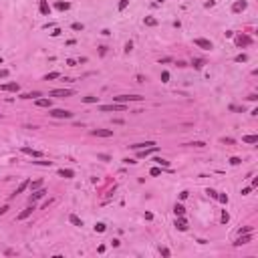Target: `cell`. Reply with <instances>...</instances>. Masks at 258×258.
Returning <instances> with one entry per match:
<instances>
[{"label":"cell","mask_w":258,"mask_h":258,"mask_svg":"<svg viewBox=\"0 0 258 258\" xmlns=\"http://www.w3.org/2000/svg\"><path fill=\"white\" fill-rule=\"evenodd\" d=\"M20 151H22V153H28V155H32V157H42L41 151H36V149H31V147H22Z\"/></svg>","instance_id":"obj_17"},{"label":"cell","mask_w":258,"mask_h":258,"mask_svg":"<svg viewBox=\"0 0 258 258\" xmlns=\"http://www.w3.org/2000/svg\"><path fill=\"white\" fill-rule=\"evenodd\" d=\"M131 49H133V42H131V41H129V42H127V45H125V53H129V50H131Z\"/></svg>","instance_id":"obj_45"},{"label":"cell","mask_w":258,"mask_h":258,"mask_svg":"<svg viewBox=\"0 0 258 258\" xmlns=\"http://www.w3.org/2000/svg\"><path fill=\"white\" fill-rule=\"evenodd\" d=\"M6 212H8V206H2V208H0V216H4Z\"/></svg>","instance_id":"obj_46"},{"label":"cell","mask_w":258,"mask_h":258,"mask_svg":"<svg viewBox=\"0 0 258 258\" xmlns=\"http://www.w3.org/2000/svg\"><path fill=\"white\" fill-rule=\"evenodd\" d=\"M147 26H157V20L155 18H151V16H145V20H143Z\"/></svg>","instance_id":"obj_25"},{"label":"cell","mask_w":258,"mask_h":258,"mask_svg":"<svg viewBox=\"0 0 258 258\" xmlns=\"http://www.w3.org/2000/svg\"><path fill=\"white\" fill-rule=\"evenodd\" d=\"M59 77H61V75H59V73L55 71V73H49V75L45 77V81H53V79H59Z\"/></svg>","instance_id":"obj_29"},{"label":"cell","mask_w":258,"mask_h":258,"mask_svg":"<svg viewBox=\"0 0 258 258\" xmlns=\"http://www.w3.org/2000/svg\"><path fill=\"white\" fill-rule=\"evenodd\" d=\"M161 81H163V83H167V81H170V73H167V71L161 73Z\"/></svg>","instance_id":"obj_35"},{"label":"cell","mask_w":258,"mask_h":258,"mask_svg":"<svg viewBox=\"0 0 258 258\" xmlns=\"http://www.w3.org/2000/svg\"><path fill=\"white\" fill-rule=\"evenodd\" d=\"M194 67H196V69H202V67H204V59H194Z\"/></svg>","instance_id":"obj_30"},{"label":"cell","mask_w":258,"mask_h":258,"mask_svg":"<svg viewBox=\"0 0 258 258\" xmlns=\"http://www.w3.org/2000/svg\"><path fill=\"white\" fill-rule=\"evenodd\" d=\"M188 145H192V147H204V141H192V143H188Z\"/></svg>","instance_id":"obj_33"},{"label":"cell","mask_w":258,"mask_h":258,"mask_svg":"<svg viewBox=\"0 0 258 258\" xmlns=\"http://www.w3.org/2000/svg\"><path fill=\"white\" fill-rule=\"evenodd\" d=\"M252 232V226H244L242 230H240V234H250Z\"/></svg>","instance_id":"obj_37"},{"label":"cell","mask_w":258,"mask_h":258,"mask_svg":"<svg viewBox=\"0 0 258 258\" xmlns=\"http://www.w3.org/2000/svg\"><path fill=\"white\" fill-rule=\"evenodd\" d=\"M83 24H81V22H73V31H83Z\"/></svg>","instance_id":"obj_34"},{"label":"cell","mask_w":258,"mask_h":258,"mask_svg":"<svg viewBox=\"0 0 258 258\" xmlns=\"http://www.w3.org/2000/svg\"><path fill=\"white\" fill-rule=\"evenodd\" d=\"M153 161H155V163H160L161 167H167V165H170V163H167L165 160H161V157H155V160H153Z\"/></svg>","instance_id":"obj_32"},{"label":"cell","mask_w":258,"mask_h":258,"mask_svg":"<svg viewBox=\"0 0 258 258\" xmlns=\"http://www.w3.org/2000/svg\"><path fill=\"white\" fill-rule=\"evenodd\" d=\"M206 194H210V196H212V198H218V192H214V190H208Z\"/></svg>","instance_id":"obj_47"},{"label":"cell","mask_w":258,"mask_h":258,"mask_svg":"<svg viewBox=\"0 0 258 258\" xmlns=\"http://www.w3.org/2000/svg\"><path fill=\"white\" fill-rule=\"evenodd\" d=\"M83 101H85V103H97V97H85Z\"/></svg>","instance_id":"obj_41"},{"label":"cell","mask_w":258,"mask_h":258,"mask_svg":"<svg viewBox=\"0 0 258 258\" xmlns=\"http://www.w3.org/2000/svg\"><path fill=\"white\" fill-rule=\"evenodd\" d=\"M127 6H129V0H121V2H119V6H117V8H119V12H123V10H125Z\"/></svg>","instance_id":"obj_31"},{"label":"cell","mask_w":258,"mask_h":258,"mask_svg":"<svg viewBox=\"0 0 258 258\" xmlns=\"http://www.w3.org/2000/svg\"><path fill=\"white\" fill-rule=\"evenodd\" d=\"M141 95H119V97H113L115 103H127V101H141Z\"/></svg>","instance_id":"obj_3"},{"label":"cell","mask_w":258,"mask_h":258,"mask_svg":"<svg viewBox=\"0 0 258 258\" xmlns=\"http://www.w3.org/2000/svg\"><path fill=\"white\" fill-rule=\"evenodd\" d=\"M0 89L2 91H10V93H16L20 89V85L18 83H6V85H0Z\"/></svg>","instance_id":"obj_12"},{"label":"cell","mask_w":258,"mask_h":258,"mask_svg":"<svg viewBox=\"0 0 258 258\" xmlns=\"http://www.w3.org/2000/svg\"><path fill=\"white\" fill-rule=\"evenodd\" d=\"M194 45L200 46V49H204V50H212L214 49L212 41H208V38H194Z\"/></svg>","instance_id":"obj_2"},{"label":"cell","mask_w":258,"mask_h":258,"mask_svg":"<svg viewBox=\"0 0 258 258\" xmlns=\"http://www.w3.org/2000/svg\"><path fill=\"white\" fill-rule=\"evenodd\" d=\"M105 224H103V222H97V224H95V232H99V234H101V232H105Z\"/></svg>","instance_id":"obj_28"},{"label":"cell","mask_w":258,"mask_h":258,"mask_svg":"<svg viewBox=\"0 0 258 258\" xmlns=\"http://www.w3.org/2000/svg\"><path fill=\"white\" fill-rule=\"evenodd\" d=\"M49 115H50V117H55V119H71L73 117V113H71V111H67V109H53Z\"/></svg>","instance_id":"obj_1"},{"label":"cell","mask_w":258,"mask_h":258,"mask_svg":"<svg viewBox=\"0 0 258 258\" xmlns=\"http://www.w3.org/2000/svg\"><path fill=\"white\" fill-rule=\"evenodd\" d=\"M242 141L244 143H258V135H244Z\"/></svg>","instance_id":"obj_21"},{"label":"cell","mask_w":258,"mask_h":258,"mask_svg":"<svg viewBox=\"0 0 258 258\" xmlns=\"http://www.w3.org/2000/svg\"><path fill=\"white\" fill-rule=\"evenodd\" d=\"M55 8H57V10H69L71 4H69V2H57V4H55Z\"/></svg>","instance_id":"obj_24"},{"label":"cell","mask_w":258,"mask_h":258,"mask_svg":"<svg viewBox=\"0 0 258 258\" xmlns=\"http://www.w3.org/2000/svg\"><path fill=\"white\" fill-rule=\"evenodd\" d=\"M28 186H31V182H28V179H24V182H22V184H20V186H18V188H16V192H14V194H12V196H10V198H14V196H18V194H22V192H24V190H26V188H28Z\"/></svg>","instance_id":"obj_15"},{"label":"cell","mask_w":258,"mask_h":258,"mask_svg":"<svg viewBox=\"0 0 258 258\" xmlns=\"http://www.w3.org/2000/svg\"><path fill=\"white\" fill-rule=\"evenodd\" d=\"M41 97V91H32V93H24L20 99H38Z\"/></svg>","instance_id":"obj_23"},{"label":"cell","mask_w":258,"mask_h":258,"mask_svg":"<svg viewBox=\"0 0 258 258\" xmlns=\"http://www.w3.org/2000/svg\"><path fill=\"white\" fill-rule=\"evenodd\" d=\"M160 252H161V256H170V250H167V248H160Z\"/></svg>","instance_id":"obj_43"},{"label":"cell","mask_w":258,"mask_h":258,"mask_svg":"<svg viewBox=\"0 0 258 258\" xmlns=\"http://www.w3.org/2000/svg\"><path fill=\"white\" fill-rule=\"evenodd\" d=\"M46 194H49V192H46V190H42V188H41V190H36V192H34L32 196H31V204H34V202H38V200H42V198H45Z\"/></svg>","instance_id":"obj_10"},{"label":"cell","mask_w":258,"mask_h":258,"mask_svg":"<svg viewBox=\"0 0 258 258\" xmlns=\"http://www.w3.org/2000/svg\"><path fill=\"white\" fill-rule=\"evenodd\" d=\"M155 145V141H145V143H133L129 145L131 149H135V151H139V149H145V147H153Z\"/></svg>","instance_id":"obj_11"},{"label":"cell","mask_w":258,"mask_h":258,"mask_svg":"<svg viewBox=\"0 0 258 258\" xmlns=\"http://www.w3.org/2000/svg\"><path fill=\"white\" fill-rule=\"evenodd\" d=\"M175 228H178V230H182V232H186V230H188V226H186V220H184V216H179V220H175Z\"/></svg>","instance_id":"obj_19"},{"label":"cell","mask_w":258,"mask_h":258,"mask_svg":"<svg viewBox=\"0 0 258 258\" xmlns=\"http://www.w3.org/2000/svg\"><path fill=\"white\" fill-rule=\"evenodd\" d=\"M91 135H95V137H111L113 131H111V129H93Z\"/></svg>","instance_id":"obj_9"},{"label":"cell","mask_w":258,"mask_h":258,"mask_svg":"<svg viewBox=\"0 0 258 258\" xmlns=\"http://www.w3.org/2000/svg\"><path fill=\"white\" fill-rule=\"evenodd\" d=\"M228 220H230V216H228V212H224V214H222V222H224V224H226Z\"/></svg>","instance_id":"obj_44"},{"label":"cell","mask_w":258,"mask_h":258,"mask_svg":"<svg viewBox=\"0 0 258 258\" xmlns=\"http://www.w3.org/2000/svg\"><path fill=\"white\" fill-rule=\"evenodd\" d=\"M99 109L101 111H125V105L123 103H111V105H101Z\"/></svg>","instance_id":"obj_5"},{"label":"cell","mask_w":258,"mask_h":258,"mask_svg":"<svg viewBox=\"0 0 258 258\" xmlns=\"http://www.w3.org/2000/svg\"><path fill=\"white\" fill-rule=\"evenodd\" d=\"M230 163H232V165H240V163H242V160H240V157H232Z\"/></svg>","instance_id":"obj_38"},{"label":"cell","mask_w":258,"mask_h":258,"mask_svg":"<svg viewBox=\"0 0 258 258\" xmlns=\"http://www.w3.org/2000/svg\"><path fill=\"white\" fill-rule=\"evenodd\" d=\"M71 95H73L71 89H55V91H50V93H49V97H61V99L71 97Z\"/></svg>","instance_id":"obj_4"},{"label":"cell","mask_w":258,"mask_h":258,"mask_svg":"<svg viewBox=\"0 0 258 258\" xmlns=\"http://www.w3.org/2000/svg\"><path fill=\"white\" fill-rule=\"evenodd\" d=\"M252 192V186H248V188H244V190H242V196H248V194H250Z\"/></svg>","instance_id":"obj_42"},{"label":"cell","mask_w":258,"mask_h":258,"mask_svg":"<svg viewBox=\"0 0 258 258\" xmlns=\"http://www.w3.org/2000/svg\"><path fill=\"white\" fill-rule=\"evenodd\" d=\"M38 8H41V12L45 16L50 14V6H49V2H46V0H41V2H38Z\"/></svg>","instance_id":"obj_14"},{"label":"cell","mask_w":258,"mask_h":258,"mask_svg":"<svg viewBox=\"0 0 258 258\" xmlns=\"http://www.w3.org/2000/svg\"><path fill=\"white\" fill-rule=\"evenodd\" d=\"M41 184H42L41 179H36V182H32V184H31V188H32V190H38V188H41Z\"/></svg>","instance_id":"obj_39"},{"label":"cell","mask_w":258,"mask_h":258,"mask_svg":"<svg viewBox=\"0 0 258 258\" xmlns=\"http://www.w3.org/2000/svg\"><path fill=\"white\" fill-rule=\"evenodd\" d=\"M234 61H236V63H246V61H248V57L242 53V55H236V57H234Z\"/></svg>","instance_id":"obj_27"},{"label":"cell","mask_w":258,"mask_h":258,"mask_svg":"<svg viewBox=\"0 0 258 258\" xmlns=\"http://www.w3.org/2000/svg\"><path fill=\"white\" fill-rule=\"evenodd\" d=\"M32 210H34V204H31V206H28L26 210H22V212L18 214V218H16V220H26V218H28V216H31V214H32Z\"/></svg>","instance_id":"obj_13"},{"label":"cell","mask_w":258,"mask_h":258,"mask_svg":"<svg viewBox=\"0 0 258 258\" xmlns=\"http://www.w3.org/2000/svg\"><path fill=\"white\" fill-rule=\"evenodd\" d=\"M174 212H175V216H184V214H186V208H184L182 204H175L174 206Z\"/></svg>","instance_id":"obj_22"},{"label":"cell","mask_w":258,"mask_h":258,"mask_svg":"<svg viewBox=\"0 0 258 258\" xmlns=\"http://www.w3.org/2000/svg\"><path fill=\"white\" fill-rule=\"evenodd\" d=\"M250 240H252V236H250V234H240L238 238H236L234 246H244V244H248Z\"/></svg>","instance_id":"obj_8"},{"label":"cell","mask_w":258,"mask_h":258,"mask_svg":"<svg viewBox=\"0 0 258 258\" xmlns=\"http://www.w3.org/2000/svg\"><path fill=\"white\" fill-rule=\"evenodd\" d=\"M32 163H36V165H53V161H46L42 157H36V161H32Z\"/></svg>","instance_id":"obj_26"},{"label":"cell","mask_w":258,"mask_h":258,"mask_svg":"<svg viewBox=\"0 0 258 258\" xmlns=\"http://www.w3.org/2000/svg\"><path fill=\"white\" fill-rule=\"evenodd\" d=\"M248 8V2L246 0H236L234 4H232V12H244Z\"/></svg>","instance_id":"obj_6"},{"label":"cell","mask_w":258,"mask_h":258,"mask_svg":"<svg viewBox=\"0 0 258 258\" xmlns=\"http://www.w3.org/2000/svg\"><path fill=\"white\" fill-rule=\"evenodd\" d=\"M0 64H2V59H0Z\"/></svg>","instance_id":"obj_49"},{"label":"cell","mask_w":258,"mask_h":258,"mask_svg":"<svg viewBox=\"0 0 258 258\" xmlns=\"http://www.w3.org/2000/svg\"><path fill=\"white\" fill-rule=\"evenodd\" d=\"M59 175H61V178H67V179H71L73 175H75V171H73V170H64V167H63V170H59Z\"/></svg>","instance_id":"obj_18"},{"label":"cell","mask_w":258,"mask_h":258,"mask_svg":"<svg viewBox=\"0 0 258 258\" xmlns=\"http://www.w3.org/2000/svg\"><path fill=\"white\" fill-rule=\"evenodd\" d=\"M151 175H160L161 174V167H151V171H149Z\"/></svg>","instance_id":"obj_36"},{"label":"cell","mask_w":258,"mask_h":258,"mask_svg":"<svg viewBox=\"0 0 258 258\" xmlns=\"http://www.w3.org/2000/svg\"><path fill=\"white\" fill-rule=\"evenodd\" d=\"M218 200H220L222 204H228V196H226V194H220V196H218Z\"/></svg>","instance_id":"obj_40"},{"label":"cell","mask_w":258,"mask_h":258,"mask_svg":"<svg viewBox=\"0 0 258 258\" xmlns=\"http://www.w3.org/2000/svg\"><path fill=\"white\" fill-rule=\"evenodd\" d=\"M36 107H49V109H50V107H53V99H36Z\"/></svg>","instance_id":"obj_16"},{"label":"cell","mask_w":258,"mask_h":258,"mask_svg":"<svg viewBox=\"0 0 258 258\" xmlns=\"http://www.w3.org/2000/svg\"><path fill=\"white\" fill-rule=\"evenodd\" d=\"M252 42V38L248 36V34H240V36H236V46H248Z\"/></svg>","instance_id":"obj_7"},{"label":"cell","mask_w":258,"mask_h":258,"mask_svg":"<svg viewBox=\"0 0 258 258\" xmlns=\"http://www.w3.org/2000/svg\"><path fill=\"white\" fill-rule=\"evenodd\" d=\"M97 157H99V160H105V161H107V160H109V155H105V153H99V155H97Z\"/></svg>","instance_id":"obj_48"},{"label":"cell","mask_w":258,"mask_h":258,"mask_svg":"<svg viewBox=\"0 0 258 258\" xmlns=\"http://www.w3.org/2000/svg\"><path fill=\"white\" fill-rule=\"evenodd\" d=\"M69 222H71V224H75V226H83V220H81L79 216H75V214H71V216H69Z\"/></svg>","instance_id":"obj_20"}]
</instances>
